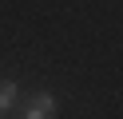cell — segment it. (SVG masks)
<instances>
[{"mask_svg": "<svg viewBox=\"0 0 123 119\" xmlns=\"http://www.w3.org/2000/svg\"><path fill=\"white\" fill-rule=\"evenodd\" d=\"M52 115H56V95H52V91H40V95L24 107L20 119H52Z\"/></svg>", "mask_w": 123, "mask_h": 119, "instance_id": "cell-1", "label": "cell"}, {"mask_svg": "<svg viewBox=\"0 0 123 119\" xmlns=\"http://www.w3.org/2000/svg\"><path fill=\"white\" fill-rule=\"evenodd\" d=\"M16 95H20V87L12 83V79H0V115H4V111H12Z\"/></svg>", "mask_w": 123, "mask_h": 119, "instance_id": "cell-2", "label": "cell"}]
</instances>
